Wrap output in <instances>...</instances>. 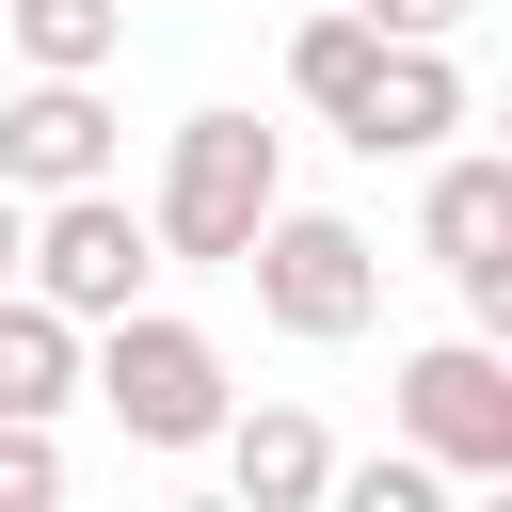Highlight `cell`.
<instances>
[{"label":"cell","mask_w":512,"mask_h":512,"mask_svg":"<svg viewBox=\"0 0 512 512\" xmlns=\"http://www.w3.org/2000/svg\"><path fill=\"white\" fill-rule=\"evenodd\" d=\"M80 384H96V400H112V432H128V448H160V464H176V448H208V432H224V400H240V384H224V352H208L176 304H112V320H80Z\"/></svg>","instance_id":"obj_1"},{"label":"cell","mask_w":512,"mask_h":512,"mask_svg":"<svg viewBox=\"0 0 512 512\" xmlns=\"http://www.w3.org/2000/svg\"><path fill=\"white\" fill-rule=\"evenodd\" d=\"M272 192H288V144L256 128V112H192L176 144H160V272L192 256V272H240V240L272 224Z\"/></svg>","instance_id":"obj_2"},{"label":"cell","mask_w":512,"mask_h":512,"mask_svg":"<svg viewBox=\"0 0 512 512\" xmlns=\"http://www.w3.org/2000/svg\"><path fill=\"white\" fill-rule=\"evenodd\" d=\"M240 272H256V320L304 336V352H336V336L384 320V240H368L352 208H288V192H272V224L240 240Z\"/></svg>","instance_id":"obj_3"},{"label":"cell","mask_w":512,"mask_h":512,"mask_svg":"<svg viewBox=\"0 0 512 512\" xmlns=\"http://www.w3.org/2000/svg\"><path fill=\"white\" fill-rule=\"evenodd\" d=\"M16 288H32V304H64V320H112V304H144V288H160V224H144L112 176H80V192H32Z\"/></svg>","instance_id":"obj_4"},{"label":"cell","mask_w":512,"mask_h":512,"mask_svg":"<svg viewBox=\"0 0 512 512\" xmlns=\"http://www.w3.org/2000/svg\"><path fill=\"white\" fill-rule=\"evenodd\" d=\"M416 256L464 288V336H512V160H496V144H432Z\"/></svg>","instance_id":"obj_5"},{"label":"cell","mask_w":512,"mask_h":512,"mask_svg":"<svg viewBox=\"0 0 512 512\" xmlns=\"http://www.w3.org/2000/svg\"><path fill=\"white\" fill-rule=\"evenodd\" d=\"M400 448H432L448 480H512V352L496 336H432V352H400Z\"/></svg>","instance_id":"obj_6"},{"label":"cell","mask_w":512,"mask_h":512,"mask_svg":"<svg viewBox=\"0 0 512 512\" xmlns=\"http://www.w3.org/2000/svg\"><path fill=\"white\" fill-rule=\"evenodd\" d=\"M448 128H464V64H448L432 32H384L368 80H352V112H336V144H368V160H432Z\"/></svg>","instance_id":"obj_7"},{"label":"cell","mask_w":512,"mask_h":512,"mask_svg":"<svg viewBox=\"0 0 512 512\" xmlns=\"http://www.w3.org/2000/svg\"><path fill=\"white\" fill-rule=\"evenodd\" d=\"M80 176H112V96L32 64V96H0V192H80Z\"/></svg>","instance_id":"obj_8"},{"label":"cell","mask_w":512,"mask_h":512,"mask_svg":"<svg viewBox=\"0 0 512 512\" xmlns=\"http://www.w3.org/2000/svg\"><path fill=\"white\" fill-rule=\"evenodd\" d=\"M208 448H224V496H240V512H320V480H336V432H320L304 400H256V416L224 400Z\"/></svg>","instance_id":"obj_9"},{"label":"cell","mask_w":512,"mask_h":512,"mask_svg":"<svg viewBox=\"0 0 512 512\" xmlns=\"http://www.w3.org/2000/svg\"><path fill=\"white\" fill-rule=\"evenodd\" d=\"M64 400H80V320L0 288V416H64Z\"/></svg>","instance_id":"obj_10"},{"label":"cell","mask_w":512,"mask_h":512,"mask_svg":"<svg viewBox=\"0 0 512 512\" xmlns=\"http://www.w3.org/2000/svg\"><path fill=\"white\" fill-rule=\"evenodd\" d=\"M368 48H384V32H368L352 0H336V16H304V32H288V96L336 128V112H352V80H368Z\"/></svg>","instance_id":"obj_11"},{"label":"cell","mask_w":512,"mask_h":512,"mask_svg":"<svg viewBox=\"0 0 512 512\" xmlns=\"http://www.w3.org/2000/svg\"><path fill=\"white\" fill-rule=\"evenodd\" d=\"M0 16H16V48L64 64V80H96V64L128 48V0H0Z\"/></svg>","instance_id":"obj_12"},{"label":"cell","mask_w":512,"mask_h":512,"mask_svg":"<svg viewBox=\"0 0 512 512\" xmlns=\"http://www.w3.org/2000/svg\"><path fill=\"white\" fill-rule=\"evenodd\" d=\"M320 496H336V512H448V464H432V448H368V464H336Z\"/></svg>","instance_id":"obj_13"},{"label":"cell","mask_w":512,"mask_h":512,"mask_svg":"<svg viewBox=\"0 0 512 512\" xmlns=\"http://www.w3.org/2000/svg\"><path fill=\"white\" fill-rule=\"evenodd\" d=\"M64 496V448H48V416H0V512H48Z\"/></svg>","instance_id":"obj_14"},{"label":"cell","mask_w":512,"mask_h":512,"mask_svg":"<svg viewBox=\"0 0 512 512\" xmlns=\"http://www.w3.org/2000/svg\"><path fill=\"white\" fill-rule=\"evenodd\" d=\"M352 16H368V32H432V48H448V32L480 16V0H352Z\"/></svg>","instance_id":"obj_15"},{"label":"cell","mask_w":512,"mask_h":512,"mask_svg":"<svg viewBox=\"0 0 512 512\" xmlns=\"http://www.w3.org/2000/svg\"><path fill=\"white\" fill-rule=\"evenodd\" d=\"M16 240H32V192H0V288H16Z\"/></svg>","instance_id":"obj_16"}]
</instances>
